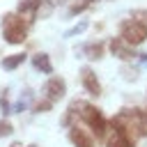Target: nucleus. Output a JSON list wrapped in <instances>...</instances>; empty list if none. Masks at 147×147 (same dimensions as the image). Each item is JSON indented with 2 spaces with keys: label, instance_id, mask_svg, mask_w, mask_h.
Instances as JSON below:
<instances>
[{
  "label": "nucleus",
  "instance_id": "obj_1",
  "mask_svg": "<svg viewBox=\"0 0 147 147\" xmlns=\"http://www.w3.org/2000/svg\"><path fill=\"white\" fill-rule=\"evenodd\" d=\"M69 106L76 110L78 119H80V122H85V124L90 126V131L94 133V138L106 140V136H108V131H110V129H108V119L103 117V113H101L94 103L83 101V99H74Z\"/></svg>",
  "mask_w": 147,
  "mask_h": 147
},
{
  "label": "nucleus",
  "instance_id": "obj_2",
  "mask_svg": "<svg viewBox=\"0 0 147 147\" xmlns=\"http://www.w3.org/2000/svg\"><path fill=\"white\" fill-rule=\"evenodd\" d=\"M0 28H2V39L7 44H11V46H18V44H23L28 39V32H30L32 23L25 16H21V14L7 11V14H2Z\"/></svg>",
  "mask_w": 147,
  "mask_h": 147
},
{
  "label": "nucleus",
  "instance_id": "obj_3",
  "mask_svg": "<svg viewBox=\"0 0 147 147\" xmlns=\"http://www.w3.org/2000/svg\"><path fill=\"white\" fill-rule=\"evenodd\" d=\"M117 32H119V37H122L124 41H129L131 46H140V44L147 41V25L140 23V21H136L133 16H131V18H124V21L119 23Z\"/></svg>",
  "mask_w": 147,
  "mask_h": 147
},
{
  "label": "nucleus",
  "instance_id": "obj_4",
  "mask_svg": "<svg viewBox=\"0 0 147 147\" xmlns=\"http://www.w3.org/2000/svg\"><path fill=\"white\" fill-rule=\"evenodd\" d=\"M108 51H110L113 57H117V60H122V62H133V60L138 57V53L133 51V46H131L129 41H124L119 34L108 41Z\"/></svg>",
  "mask_w": 147,
  "mask_h": 147
},
{
  "label": "nucleus",
  "instance_id": "obj_5",
  "mask_svg": "<svg viewBox=\"0 0 147 147\" xmlns=\"http://www.w3.org/2000/svg\"><path fill=\"white\" fill-rule=\"evenodd\" d=\"M41 90H44V96H46V99H51L53 103H57V101H62L64 94H67V80H64L62 76H53V74H51Z\"/></svg>",
  "mask_w": 147,
  "mask_h": 147
},
{
  "label": "nucleus",
  "instance_id": "obj_6",
  "mask_svg": "<svg viewBox=\"0 0 147 147\" xmlns=\"http://www.w3.org/2000/svg\"><path fill=\"white\" fill-rule=\"evenodd\" d=\"M80 85H83V90H85L87 94L101 96V80H99V76L94 74L92 67H83V69H80Z\"/></svg>",
  "mask_w": 147,
  "mask_h": 147
},
{
  "label": "nucleus",
  "instance_id": "obj_7",
  "mask_svg": "<svg viewBox=\"0 0 147 147\" xmlns=\"http://www.w3.org/2000/svg\"><path fill=\"white\" fill-rule=\"evenodd\" d=\"M122 110L129 115L136 133H138L140 138H147V108H145V110H142V108H122Z\"/></svg>",
  "mask_w": 147,
  "mask_h": 147
},
{
  "label": "nucleus",
  "instance_id": "obj_8",
  "mask_svg": "<svg viewBox=\"0 0 147 147\" xmlns=\"http://www.w3.org/2000/svg\"><path fill=\"white\" fill-rule=\"evenodd\" d=\"M69 140L74 147H96L94 145V138L83 129V126H69Z\"/></svg>",
  "mask_w": 147,
  "mask_h": 147
},
{
  "label": "nucleus",
  "instance_id": "obj_9",
  "mask_svg": "<svg viewBox=\"0 0 147 147\" xmlns=\"http://www.w3.org/2000/svg\"><path fill=\"white\" fill-rule=\"evenodd\" d=\"M41 5H44V0H18V2H16V9H18L21 16H25L30 23H34L37 11H39Z\"/></svg>",
  "mask_w": 147,
  "mask_h": 147
},
{
  "label": "nucleus",
  "instance_id": "obj_10",
  "mask_svg": "<svg viewBox=\"0 0 147 147\" xmlns=\"http://www.w3.org/2000/svg\"><path fill=\"white\" fill-rule=\"evenodd\" d=\"M80 51H83V55H85L90 62H99V60L106 55V44H103V41H90V44H85Z\"/></svg>",
  "mask_w": 147,
  "mask_h": 147
},
{
  "label": "nucleus",
  "instance_id": "obj_11",
  "mask_svg": "<svg viewBox=\"0 0 147 147\" xmlns=\"http://www.w3.org/2000/svg\"><path fill=\"white\" fill-rule=\"evenodd\" d=\"M32 67H34V71H39V74H46V76L53 74V62H51L48 53H34V55H32Z\"/></svg>",
  "mask_w": 147,
  "mask_h": 147
},
{
  "label": "nucleus",
  "instance_id": "obj_12",
  "mask_svg": "<svg viewBox=\"0 0 147 147\" xmlns=\"http://www.w3.org/2000/svg\"><path fill=\"white\" fill-rule=\"evenodd\" d=\"M94 2H96V0H74V2L69 5V9H67V18H76L78 14L87 11Z\"/></svg>",
  "mask_w": 147,
  "mask_h": 147
},
{
  "label": "nucleus",
  "instance_id": "obj_13",
  "mask_svg": "<svg viewBox=\"0 0 147 147\" xmlns=\"http://www.w3.org/2000/svg\"><path fill=\"white\" fill-rule=\"evenodd\" d=\"M25 60H28V55H25V53H14V55H7V57H2V69H5V71H14V69H18Z\"/></svg>",
  "mask_w": 147,
  "mask_h": 147
},
{
  "label": "nucleus",
  "instance_id": "obj_14",
  "mask_svg": "<svg viewBox=\"0 0 147 147\" xmlns=\"http://www.w3.org/2000/svg\"><path fill=\"white\" fill-rule=\"evenodd\" d=\"M110 129V126H108ZM106 147H136L131 140H126L124 136H119V133H115L113 129H110V133L106 136Z\"/></svg>",
  "mask_w": 147,
  "mask_h": 147
},
{
  "label": "nucleus",
  "instance_id": "obj_15",
  "mask_svg": "<svg viewBox=\"0 0 147 147\" xmlns=\"http://www.w3.org/2000/svg\"><path fill=\"white\" fill-rule=\"evenodd\" d=\"M119 71H122V78H124V80L136 83V80L140 78V67H136V64H124Z\"/></svg>",
  "mask_w": 147,
  "mask_h": 147
},
{
  "label": "nucleus",
  "instance_id": "obj_16",
  "mask_svg": "<svg viewBox=\"0 0 147 147\" xmlns=\"http://www.w3.org/2000/svg\"><path fill=\"white\" fill-rule=\"evenodd\" d=\"M30 99H32V90H23V96L11 106V113H23L25 108H28V103H30Z\"/></svg>",
  "mask_w": 147,
  "mask_h": 147
},
{
  "label": "nucleus",
  "instance_id": "obj_17",
  "mask_svg": "<svg viewBox=\"0 0 147 147\" xmlns=\"http://www.w3.org/2000/svg\"><path fill=\"white\" fill-rule=\"evenodd\" d=\"M0 113H2V117H7V115L11 113V103H9V87H2V92H0Z\"/></svg>",
  "mask_w": 147,
  "mask_h": 147
},
{
  "label": "nucleus",
  "instance_id": "obj_18",
  "mask_svg": "<svg viewBox=\"0 0 147 147\" xmlns=\"http://www.w3.org/2000/svg\"><path fill=\"white\" fill-rule=\"evenodd\" d=\"M32 110H34V113H48V110H53V101L44 96L41 101H34V103H32Z\"/></svg>",
  "mask_w": 147,
  "mask_h": 147
},
{
  "label": "nucleus",
  "instance_id": "obj_19",
  "mask_svg": "<svg viewBox=\"0 0 147 147\" xmlns=\"http://www.w3.org/2000/svg\"><path fill=\"white\" fill-rule=\"evenodd\" d=\"M11 133H14L11 122H9L7 117H0V140H2V138H7V136H11Z\"/></svg>",
  "mask_w": 147,
  "mask_h": 147
},
{
  "label": "nucleus",
  "instance_id": "obj_20",
  "mask_svg": "<svg viewBox=\"0 0 147 147\" xmlns=\"http://www.w3.org/2000/svg\"><path fill=\"white\" fill-rule=\"evenodd\" d=\"M87 25H90L87 21H80V23H76L74 28H69L64 37H76V34H80V32H85V30H87Z\"/></svg>",
  "mask_w": 147,
  "mask_h": 147
},
{
  "label": "nucleus",
  "instance_id": "obj_21",
  "mask_svg": "<svg viewBox=\"0 0 147 147\" xmlns=\"http://www.w3.org/2000/svg\"><path fill=\"white\" fill-rule=\"evenodd\" d=\"M131 16H133L136 21H140V23H145V25H147V9H136Z\"/></svg>",
  "mask_w": 147,
  "mask_h": 147
},
{
  "label": "nucleus",
  "instance_id": "obj_22",
  "mask_svg": "<svg viewBox=\"0 0 147 147\" xmlns=\"http://www.w3.org/2000/svg\"><path fill=\"white\" fill-rule=\"evenodd\" d=\"M138 60H140L142 67H147V53H138Z\"/></svg>",
  "mask_w": 147,
  "mask_h": 147
},
{
  "label": "nucleus",
  "instance_id": "obj_23",
  "mask_svg": "<svg viewBox=\"0 0 147 147\" xmlns=\"http://www.w3.org/2000/svg\"><path fill=\"white\" fill-rule=\"evenodd\" d=\"M53 2H55V5H67L69 0H53Z\"/></svg>",
  "mask_w": 147,
  "mask_h": 147
},
{
  "label": "nucleus",
  "instance_id": "obj_24",
  "mask_svg": "<svg viewBox=\"0 0 147 147\" xmlns=\"http://www.w3.org/2000/svg\"><path fill=\"white\" fill-rule=\"evenodd\" d=\"M9 147H21V142H14V145H9Z\"/></svg>",
  "mask_w": 147,
  "mask_h": 147
},
{
  "label": "nucleus",
  "instance_id": "obj_25",
  "mask_svg": "<svg viewBox=\"0 0 147 147\" xmlns=\"http://www.w3.org/2000/svg\"><path fill=\"white\" fill-rule=\"evenodd\" d=\"M30 147H37V145H30Z\"/></svg>",
  "mask_w": 147,
  "mask_h": 147
}]
</instances>
